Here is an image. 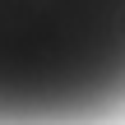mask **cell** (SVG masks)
Instances as JSON below:
<instances>
[{"mask_svg":"<svg viewBox=\"0 0 125 125\" xmlns=\"http://www.w3.org/2000/svg\"><path fill=\"white\" fill-rule=\"evenodd\" d=\"M125 88V0H0V125H74Z\"/></svg>","mask_w":125,"mask_h":125,"instance_id":"cell-1","label":"cell"}]
</instances>
